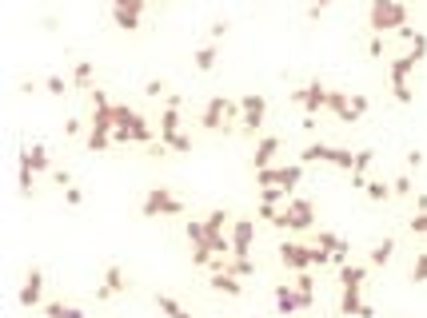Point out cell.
Wrapping results in <instances>:
<instances>
[{"label": "cell", "instance_id": "cell-29", "mask_svg": "<svg viewBox=\"0 0 427 318\" xmlns=\"http://www.w3.org/2000/svg\"><path fill=\"white\" fill-rule=\"evenodd\" d=\"M44 318H84V310L68 307V302H48V307H44Z\"/></svg>", "mask_w": 427, "mask_h": 318}, {"label": "cell", "instance_id": "cell-43", "mask_svg": "<svg viewBox=\"0 0 427 318\" xmlns=\"http://www.w3.org/2000/svg\"><path fill=\"white\" fill-rule=\"evenodd\" d=\"M144 96L160 99V96H164V80H148V84H144Z\"/></svg>", "mask_w": 427, "mask_h": 318}, {"label": "cell", "instance_id": "cell-30", "mask_svg": "<svg viewBox=\"0 0 427 318\" xmlns=\"http://www.w3.org/2000/svg\"><path fill=\"white\" fill-rule=\"evenodd\" d=\"M156 307H160V310H164V314H168V318H192V314H188V310L180 307V302H176L172 295H156Z\"/></svg>", "mask_w": 427, "mask_h": 318}, {"label": "cell", "instance_id": "cell-14", "mask_svg": "<svg viewBox=\"0 0 427 318\" xmlns=\"http://www.w3.org/2000/svg\"><path fill=\"white\" fill-rule=\"evenodd\" d=\"M228 238H232V258H248L255 243V219H232Z\"/></svg>", "mask_w": 427, "mask_h": 318}, {"label": "cell", "instance_id": "cell-28", "mask_svg": "<svg viewBox=\"0 0 427 318\" xmlns=\"http://www.w3.org/2000/svg\"><path fill=\"white\" fill-rule=\"evenodd\" d=\"M364 195L371 199V203H387V199H391V183H384V179H367Z\"/></svg>", "mask_w": 427, "mask_h": 318}, {"label": "cell", "instance_id": "cell-36", "mask_svg": "<svg viewBox=\"0 0 427 318\" xmlns=\"http://www.w3.org/2000/svg\"><path fill=\"white\" fill-rule=\"evenodd\" d=\"M228 270L240 275V278H248V275H255V263L252 258H228Z\"/></svg>", "mask_w": 427, "mask_h": 318}, {"label": "cell", "instance_id": "cell-40", "mask_svg": "<svg viewBox=\"0 0 427 318\" xmlns=\"http://www.w3.org/2000/svg\"><path fill=\"white\" fill-rule=\"evenodd\" d=\"M44 88H48L52 96H64V92H68V80H60V76H48V80H44Z\"/></svg>", "mask_w": 427, "mask_h": 318}, {"label": "cell", "instance_id": "cell-27", "mask_svg": "<svg viewBox=\"0 0 427 318\" xmlns=\"http://www.w3.org/2000/svg\"><path fill=\"white\" fill-rule=\"evenodd\" d=\"M216 60H220V48H216V44H204V48H196L192 64H196L200 72H212V68H216Z\"/></svg>", "mask_w": 427, "mask_h": 318}, {"label": "cell", "instance_id": "cell-42", "mask_svg": "<svg viewBox=\"0 0 427 318\" xmlns=\"http://www.w3.org/2000/svg\"><path fill=\"white\" fill-rule=\"evenodd\" d=\"M228 28H232L228 20H216L212 28H208V36H212V44H216V40H224V32H228Z\"/></svg>", "mask_w": 427, "mask_h": 318}, {"label": "cell", "instance_id": "cell-21", "mask_svg": "<svg viewBox=\"0 0 427 318\" xmlns=\"http://www.w3.org/2000/svg\"><path fill=\"white\" fill-rule=\"evenodd\" d=\"M280 155V136H260L255 139V151H252V168L264 171V168H275L272 159Z\"/></svg>", "mask_w": 427, "mask_h": 318}, {"label": "cell", "instance_id": "cell-8", "mask_svg": "<svg viewBox=\"0 0 427 318\" xmlns=\"http://www.w3.org/2000/svg\"><path fill=\"white\" fill-rule=\"evenodd\" d=\"M419 68V60L411 56V52H404V56H396L391 64H387V80H391V96H396V104H411V72Z\"/></svg>", "mask_w": 427, "mask_h": 318}, {"label": "cell", "instance_id": "cell-19", "mask_svg": "<svg viewBox=\"0 0 427 318\" xmlns=\"http://www.w3.org/2000/svg\"><path fill=\"white\" fill-rule=\"evenodd\" d=\"M41 298H44V270H41V267H28V275H24V287H21V307H24V310L41 307Z\"/></svg>", "mask_w": 427, "mask_h": 318}, {"label": "cell", "instance_id": "cell-49", "mask_svg": "<svg viewBox=\"0 0 427 318\" xmlns=\"http://www.w3.org/2000/svg\"><path fill=\"white\" fill-rule=\"evenodd\" d=\"M112 4H124V0H112Z\"/></svg>", "mask_w": 427, "mask_h": 318}, {"label": "cell", "instance_id": "cell-48", "mask_svg": "<svg viewBox=\"0 0 427 318\" xmlns=\"http://www.w3.org/2000/svg\"><path fill=\"white\" fill-rule=\"evenodd\" d=\"M416 211H427V191H419V195H416Z\"/></svg>", "mask_w": 427, "mask_h": 318}, {"label": "cell", "instance_id": "cell-26", "mask_svg": "<svg viewBox=\"0 0 427 318\" xmlns=\"http://www.w3.org/2000/svg\"><path fill=\"white\" fill-rule=\"evenodd\" d=\"M204 227H208V238L216 235H228V227H232V219H228V211H208V219H204Z\"/></svg>", "mask_w": 427, "mask_h": 318}, {"label": "cell", "instance_id": "cell-22", "mask_svg": "<svg viewBox=\"0 0 427 318\" xmlns=\"http://www.w3.org/2000/svg\"><path fill=\"white\" fill-rule=\"evenodd\" d=\"M208 287H212L216 295H228V298H240V295H244V287H240V275H232V270H216V275L208 278Z\"/></svg>", "mask_w": 427, "mask_h": 318}, {"label": "cell", "instance_id": "cell-1", "mask_svg": "<svg viewBox=\"0 0 427 318\" xmlns=\"http://www.w3.org/2000/svg\"><path fill=\"white\" fill-rule=\"evenodd\" d=\"M112 116H116L112 143H140V148H148V143H156V136H160V131L148 128V119H144L136 108H128V104H116Z\"/></svg>", "mask_w": 427, "mask_h": 318}, {"label": "cell", "instance_id": "cell-34", "mask_svg": "<svg viewBox=\"0 0 427 318\" xmlns=\"http://www.w3.org/2000/svg\"><path fill=\"white\" fill-rule=\"evenodd\" d=\"M411 283H416V287L427 283V251H419V255L411 258Z\"/></svg>", "mask_w": 427, "mask_h": 318}, {"label": "cell", "instance_id": "cell-33", "mask_svg": "<svg viewBox=\"0 0 427 318\" xmlns=\"http://www.w3.org/2000/svg\"><path fill=\"white\" fill-rule=\"evenodd\" d=\"M184 235H188V243H208V227H204V219H192V223H184Z\"/></svg>", "mask_w": 427, "mask_h": 318}, {"label": "cell", "instance_id": "cell-18", "mask_svg": "<svg viewBox=\"0 0 427 318\" xmlns=\"http://www.w3.org/2000/svg\"><path fill=\"white\" fill-rule=\"evenodd\" d=\"M144 4H148V0H124V4H112V20H116V28H120V32H136V28H140Z\"/></svg>", "mask_w": 427, "mask_h": 318}, {"label": "cell", "instance_id": "cell-47", "mask_svg": "<svg viewBox=\"0 0 427 318\" xmlns=\"http://www.w3.org/2000/svg\"><path fill=\"white\" fill-rule=\"evenodd\" d=\"M327 4H332V0H312V9H307V16H312V20H315V16H320V12H324V9H327Z\"/></svg>", "mask_w": 427, "mask_h": 318}, {"label": "cell", "instance_id": "cell-17", "mask_svg": "<svg viewBox=\"0 0 427 318\" xmlns=\"http://www.w3.org/2000/svg\"><path fill=\"white\" fill-rule=\"evenodd\" d=\"M315 247H324L327 255H332V263H336V267L352 263V243H347V238H339L336 231H315Z\"/></svg>", "mask_w": 427, "mask_h": 318}, {"label": "cell", "instance_id": "cell-15", "mask_svg": "<svg viewBox=\"0 0 427 318\" xmlns=\"http://www.w3.org/2000/svg\"><path fill=\"white\" fill-rule=\"evenodd\" d=\"M312 302H315V290L275 287V310H280V314H295V310H307Z\"/></svg>", "mask_w": 427, "mask_h": 318}, {"label": "cell", "instance_id": "cell-31", "mask_svg": "<svg viewBox=\"0 0 427 318\" xmlns=\"http://www.w3.org/2000/svg\"><path fill=\"white\" fill-rule=\"evenodd\" d=\"M72 88H88L92 92V64L88 60H80V64L72 68Z\"/></svg>", "mask_w": 427, "mask_h": 318}, {"label": "cell", "instance_id": "cell-7", "mask_svg": "<svg viewBox=\"0 0 427 318\" xmlns=\"http://www.w3.org/2000/svg\"><path fill=\"white\" fill-rule=\"evenodd\" d=\"M300 163H332V168L339 171H356V151H347V148H332V143H307L304 151H300Z\"/></svg>", "mask_w": 427, "mask_h": 318}, {"label": "cell", "instance_id": "cell-10", "mask_svg": "<svg viewBox=\"0 0 427 318\" xmlns=\"http://www.w3.org/2000/svg\"><path fill=\"white\" fill-rule=\"evenodd\" d=\"M140 211H144V219H180V215H184V203L176 199V191L152 187L148 195H144Z\"/></svg>", "mask_w": 427, "mask_h": 318}, {"label": "cell", "instance_id": "cell-35", "mask_svg": "<svg viewBox=\"0 0 427 318\" xmlns=\"http://www.w3.org/2000/svg\"><path fill=\"white\" fill-rule=\"evenodd\" d=\"M32 175H36V171H28V168H16V187H21V195L28 199L32 191H36V183H32Z\"/></svg>", "mask_w": 427, "mask_h": 318}, {"label": "cell", "instance_id": "cell-3", "mask_svg": "<svg viewBox=\"0 0 427 318\" xmlns=\"http://www.w3.org/2000/svg\"><path fill=\"white\" fill-rule=\"evenodd\" d=\"M407 24V4L404 0H371L367 4V28L384 36V32H399Z\"/></svg>", "mask_w": 427, "mask_h": 318}, {"label": "cell", "instance_id": "cell-46", "mask_svg": "<svg viewBox=\"0 0 427 318\" xmlns=\"http://www.w3.org/2000/svg\"><path fill=\"white\" fill-rule=\"evenodd\" d=\"M367 52H371V56H384V36H371V44H367Z\"/></svg>", "mask_w": 427, "mask_h": 318}, {"label": "cell", "instance_id": "cell-9", "mask_svg": "<svg viewBox=\"0 0 427 318\" xmlns=\"http://www.w3.org/2000/svg\"><path fill=\"white\" fill-rule=\"evenodd\" d=\"M255 183H260V187H284L288 195H292V191L304 183V163L295 159V163H275V168H264V171H255Z\"/></svg>", "mask_w": 427, "mask_h": 318}, {"label": "cell", "instance_id": "cell-4", "mask_svg": "<svg viewBox=\"0 0 427 318\" xmlns=\"http://www.w3.org/2000/svg\"><path fill=\"white\" fill-rule=\"evenodd\" d=\"M275 258L284 263L288 270H312V267H324V263H332V255H327L324 247H304V243H280L275 247Z\"/></svg>", "mask_w": 427, "mask_h": 318}, {"label": "cell", "instance_id": "cell-41", "mask_svg": "<svg viewBox=\"0 0 427 318\" xmlns=\"http://www.w3.org/2000/svg\"><path fill=\"white\" fill-rule=\"evenodd\" d=\"M52 183H56V187H72V175H68V168H52Z\"/></svg>", "mask_w": 427, "mask_h": 318}, {"label": "cell", "instance_id": "cell-23", "mask_svg": "<svg viewBox=\"0 0 427 318\" xmlns=\"http://www.w3.org/2000/svg\"><path fill=\"white\" fill-rule=\"evenodd\" d=\"M21 168H28V171H52L48 148H44V143H32V148H24V151H21Z\"/></svg>", "mask_w": 427, "mask_h": 318}, {"label": "cell", "instance_id": "cell-37", "mask_svg": "<svg viewBox=\"0 0 427 318\" xmlns=\"http://www.w3.org/2000/svg\"><path fill=\"white\" fill-rule=\"evenodd\" d=\"M407 52H411V56L423 64V56H427V36H423V32H416V36L407 40Z\"/></svg>", "mask_w": 427, "mask_h": 318}, {"label": "cell", "instance_id": "cell-5", "mask_svg": "<svg viewBox=\"0 0 427 318\" xmlns=\"http://www.w3.org/2000/svg\"><path fill=\"white\" fill-rule=\"evenodd\" d=\"M272 227H280V231H312L315 227V207L304 195H292L284 207H280V215L272 219Z\"/></svg>", "mask_w": 427, "mask_h": 318}, {"label": "cell", "instance_id": "cell-13", "mask_svg": "<svg viewBox=\"0 0 427 318\" xmlns=\"http://www.w3.org/2000/svg\"><path fill=\"white\" fill-rule=\"evenodd\" d=\"M327 92H332V88H324L320 80H312V84H304V88H295L288 99H292V104H300L307 116H315V111H327Z\"/></svg>", "mask_w": 427, "mask_h": 318}, {"label": "cell", "instance_id": "cell-39", "mask_svg": "<svg viewBox=\"0 0 427 318\" xmlns=\"http://www.w3.org/2000/svg\"><path fill=\"white\" fill-rule=\"evenodd\" d=\"M391 195H416V191H411V175H396V179H391Z\"/></svg>", "mask_w": 427, "mask_h": 318}, {"label": "cell", "instance_id": "cell-44", "mask_svg": "<svg viewBox=\"0 0 427 318\" xmlns=\"http://www.w3.org/2000/svg\"><path fill=\"white\" fill-rule=\"evenodd\" d=\"M407 168H411V171H419V168H423V151H419V148H411V151H407Z\"/></svg>", "mask_w": 427, "mask_h": 318}, {"label": "cell", "instance_id": "cell-16", "mask_svg": "<svg viewBox=\"0 0 427 318\" xmlns=\"http://www.w3.org/2000/svg\"><path fill=\"white\" fill-rule=\"evenodd\" d=\"M359 290L364 287H339V314L344 318H376V310L364 302Z\"/></svg>", "mask_w": 427, "mask_h": 318}, {"label": "cell", "instance_id": "cell-11", "mask_svg": "<svg viewBox=\"0 0 427 318\" xmlns=\"http://www.w3.org/2000/svg\"><path fill=\"white\" fill-rule=\"evenodd\" d=\"M367 108H371V99L367 96H347V92H327V111L336 119H344V124H356L359 116H367Z\"/></svg>", "mask_w": 427, "mask_h": 318}, {"label": "cell", "instance_id": "cell-25", "mask_svg": "<svg viewBox=\"0 0 427 318\" xmlns=\"http://www.w3.org/2000/svg\"><path fill=\"white\" fill-rule=\"evenodd\" d=\"M367 263H344L339 267V287H364L367 283Z\"/></svg>", "mask_w": 427, "mask_h": 318}, {"label": "cell", "instance_id": "cell-6", "mask_svg": "<svg viewBox=\"0 0 427 318\" xmlns=\"http://www.w3.org/2000/svg\"><path fill=\"white\" fill-rule=\"evenodd\" d=\"M240 119V99H228V96H212L200 111V128L208 131H228Z\"/></svg>", "mask_w": 427, "mask_h": 318}, {"label": "cell", "instance_id": "cell-12", "mask_svg": "<svg viewBox=\"0 0 427 318\" xmlns=\"http://www.w3.org/2000/svg\"><path fill=\"white\" fill-rule=\"evenodd\" d=\"M264 116H268V99L264 96H240V131L244 136H260L264 128Z\"/></svg>", "mask_w": 427, "mask_h": 318}, {"label": "cell", "instance_id": "cell-20", "mask_svg": "<svg viewBox=\"0 0 427 318\" xmlns=\"http://www.w3.org/2000/svg\"><path fill=\"white\" fill-rule=\"evenodd\" d=\"M124 290H128V278H124V270H120V267H108V270H104V278H100V287H96V302H108V298L124 295Z\"/></svg>", "mask_w": 427, "mask_h": 318}, {"label": "cell", "instance_id": "cell-38", "mask_svg": "<svg viewBox=\"0 0 427 318\" xmlns=\"http://www.w3.org/2000/svg\"><path fill=\"white\" fill-rule=\"evenodd\" d=\"M407 231L411 235H427V211H416V215L407 219Z\"/></svg>", "mask_w": 427, "mask_h": 318}, {"label": "cell", "instance_id": "cell-45", "mask_svg": "<svg viewBox=\"0 0 427 318\" xmlns=\"http://www.w3.org/2000/svg\"><path fill=\"white\" fill-rule=\"evenodd\" d=\"M64 199H68L72 207H80V203H84V191H80V187H64Z\"/></svg>", "mask_w": 427, "mask_h": 318}, {"label": "cell", "instance_id": "cell-2", "mask_svg": "<svg viewBox=\"0 0 427 318\" xmlns=\"http://www.w3.org/2000/svg\"><path fill=\"white\" fill-rule=\"evenodd\" d=\"M160 143L168 151H176V155H188L192 151V139L180 131V96H168V104H164V111H160Z\"/></svg>", "mask_w": 427, "mask_h": 318}, {"label": "cell", "instance_id": "cell-24", "mask_svg": "<svg viewBox=\"0 0 427 318\" xmlns=\"http://www.w3.org/2000/svg\"><path fill=\"white\" fill-rule=\"evenodd\" d=\"M391 255H396V238H391V235H384V238L376 243V247L367 251V267H371V270L387 267V263H391Z\"/></svg>", "mask_w": 427, "mask_h": 318}, {"label": "cell", "instance_id": "cell-32", "mask_svg": "<svg viewBox=\"0 0 427 318\" xmlns=\"http://www.w3.org/2000/svg\"><path fill=\"white\" fill-rule=\"evenodd\" d=\"M288 199L292 195H288L284 187H260V203H268V207H284Z\"/></svg>", "mask_w": 427, "mask_h": 318}]
</instances>
